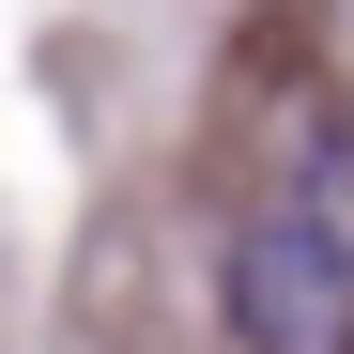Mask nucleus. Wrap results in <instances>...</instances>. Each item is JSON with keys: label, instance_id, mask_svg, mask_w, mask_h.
<instances>
[{"label": "nucleus", "instance_id": "f257e3e1", "mask_svg": "<svg viewBox=\"0 0 354 354\" xmlns=\"http://www.w3.org/2000/svg\"><path fill=\"white\" fill-rule=\"evenodd\" d=\"M231 339L247 354H354V216L277 201L231 231Z\"/></svg>", "mask_w": 354, "mask_h": 354}]
</instances>
